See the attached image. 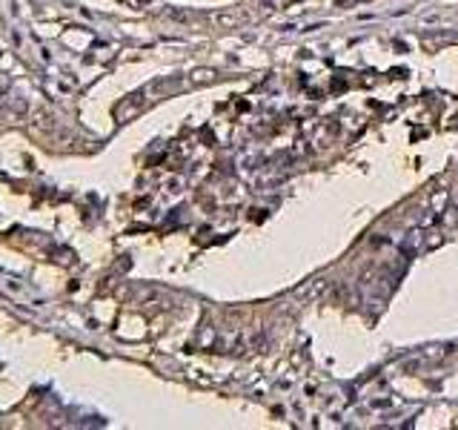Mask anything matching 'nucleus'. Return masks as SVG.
I'll return each mask as SVG.
<instances>
[{
  "label": "nucleus",
  "instance_id": "1",
  "mask_svg": "<svg viewBox=\"0 0 458 430\" xmlns=\"http://www.w3.org/2000/svg\"><path fill=\"white\" fill-rule=\"evenodd\" d=\"M416 250H427V232L424 230L409 232V238L404 241V253H416Z\"/></svg>",
  "mask_w": 458,
  "mask_h": 430
},
{
  "label": "nucleus",
  "instance_id": "2",
  "mask_svg": "<svg viewBox=\"0 0 458 430\" xmlns=\"http://www.w3.org/2000/svg\"><path fill=\"white\" fill-rule=\"evenodd\" d=\"M430 207H432V215H441L450 207V193H447V189H436L432 198H430Z\"/></svg>",
  "mask_w": 458,
  "mask_h": 430
},
{
  "label": "nucleus",
  "instance_id": "3",
  "mask_svg": "<svg viewBox=\"0 0 458 430\" xmlns=\"http://www.w3.org/2000/svg\"><path fill=\"white\" fill-rule=\"evenodd\" d=\"M215 81V72L212 69H198L192 72V83H212Z\"/></svg>",
  "mask_w": 458,
  "mask_h": 430
},
{
  "label": "nucleus",
  "instance_id": "4",
  "mask_svg": "<svg viewBox=\"0 0 458 430\" xmlns=\"http://www.w3.org/2000/svg\"><path fill=\"white\" fill-rule=\"evenodd\" d=\"M441 224H444V227L458 224V207H447V209L441 212Z\"/></svg>",
  "mask_w": 458,
  "mask_h": 430
},
{
  "label": "nucleus",
  "instance_id": "5",
  "mask_svg": "<svg viewBox=\"0 0 458 430\" xmlns=\"http://www.w3.org/2000/svg\"><path fill=\"white\" fill-rule=\"evenodd\" d=\"M218 23H227V26H235L238 17H235V15H221V17H218Z\"/></svg>",
  "mask_w": 458,
  "mask_h": 430
}]
</instances>
